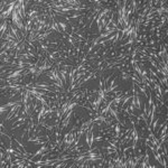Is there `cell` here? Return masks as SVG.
Wrapping results in <instances>:
<instances>
[{"label": "cell", "mask_w": 168, "mask_h": 168, "mask_svg": "<svg viewBox=\"0 0 168 168\" xmlns=\"http://www.w3.org/2000/svg\"><path fill=\"white\" fill-rule=\"evenodd\" d=\"M17 5V1H11L10 4H9V6L7 8V10H4L2 13H1V20L4 21V20L7 19V17L10 15V13L13 11V9H15V7Z\"/></svg>", "instance_id": "obj_1"}, {"label": "cell", "mask_w": 168, "mask_h": 168, "mask_svg": "<svg viewBox=\"0 0 168 168\" xmlns=\"http://www.w3.org/2000/svg\"><path fill=\"white\" fill-rule=\"evenodd\" d=\"M21 105H22V103H19V104H16V105H13V107H11V109L9 110V112H8V115H7V117H6V119H5V121L10 120V119L13 118V115H15V113L17 112V110L21 108Z\"/></svg>", "instance_id": "obj_2"}, {"label": "cell", "mask_w": 168, "mask_h": 168, "mask_svg": "<svg viewBox=\"0 0 168 168\" xmlns=\"http://www.w3.org/2000/svg\"><path fill=\"white\" fill-rule=\"evenodd\" d=\"M8 32V21L7 20H4L2 24H1V39L4 38V35Z\"/></svg>", "instance_id": "obj_3"}, {"label": "cell", "mask_w": 168, "mask_h": 168, "mask_svg": "<svg viewBox=\"0 0 168 168\" xmlns=\"http://www.w3.org/2000/svg\"><path fill=\"white\" fill-rule=\"evenodd\" d=\"M159 132H160V137L162 136V134H167V123L165 124V128H164V129H160V131H159Z\"/></svg>", "instance_id": "obj_4"}]
</instances>
